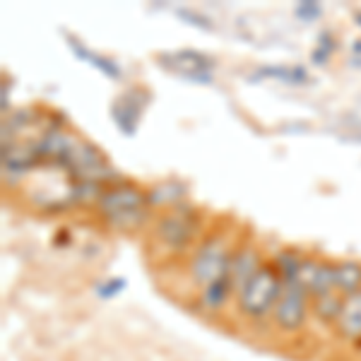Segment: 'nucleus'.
Here are the masks:
<instances>
[{"instance_id": "nucleus-9", "label": "nucleus", "mask_w": 361, "mask_h": 361, "mask_svg": "<svg viewBox=\"0 0 361 361\" xmlns=\"http://www.w3.org/2000/svg\"><path fill=\"white\" fill-rule=\"evenodd\" d=\"M342 299H345V296H340V294L320 296V299H316V304H313V308H316V316L320 320H325V323L335 325L337 316H340V308H342Z\"/></svg>"}, {"instance_id": "nucleus-2", "label": "nucleus", "mask_w": 361, "mask_h": 361, "mask_svg": "<svg viewBox=\"0 0 361 361\" xmlns=\"http://www.w3.org/2000/svg\"><path fill=\"white\" fill-rule=\"evenodd\" d=\"M229 267H231V255L226 250L224 241L219 236H209L193 255L190 277L205 292L209 287L229 282Z\"/></svg>"}, {"instance_id": "nucleus-1", "label": "nucleus", "mask_w": 361, "mask_h": 361, "mask_svg": "<svg viewBox=\"0 0 361 361\" xmlns=\"http://www.w3.org/2000/svg\"><path fill=\"white\" fill-rule=\"evenodd\" d=\"M282 275L270 265H263L246 287L238 294V308L248 318H265L267 313L275 311L279 294H282Z\"/></svg>"}, {"instance_id": "nucleus-3", "label": "nucleus", "mask_w": 361, "mask_h": 361, "mask_svg": "<svg viewBox=\"0 0 361 361\" xmlns=\"http://www.w3.org/2000/svg\"><path fill=\"white\" fill-rule=\"evenodd\" d=\"M145 193H140L133 185H116L99 197V207L116 226L133 229L145 217Z\"/></svg>"}, {"instance_id": "nucleus-8", "label": "nucleus", "mask_w": 361, "mask_h": 361, "mask_svg": "<svg viewBox=\"0 0 361 361\" xmlns=\"http://www.w3.org/2000/svg\"><path fill=\"white\" fill-rule=\"evenodd\" d=\"M335 272H337V292L342 296L361 292V265L359 263H354V260H342V263H335Z\"/></svg>"}, {"instance_id": "nucleus-4", "label": "nucleus", "mask_w": 361, "mask_h": 361, "mask_svg": "<svg viewBox=\"0 0 361 361\" xmlns=\"http://www.w3.org/2000/svg\"><path fill=\"white\" fill-rule=\"evenodd\" d=\"M282 282H284V287H282V294H279V301H277L275 311H272V316H275V323L279 328L287 330V333H294V330H299L301 325H304L306 313H308V296L311 294L301 287V282L294 275L282 277Z\"/></svg>"}, {"instance_id": "nucleus-7", "label": "nucleus", "mask_w": 361, "mask_h": 361, "mask_svg": "<svg viewBox=\"0 0 361 361\" xmlns=\"http://www.w3.org/2000/svg\"><path fill=\"white\" fill-rule=\"evenodd\" d=\"M195 234V219L190 214H180V212H171L166 214V219H161L159 226V236L164 238L171 246H183L188 243Z\"/></svg>"}, {"instance_id": "nucleus-5", "label": "nucleus", "mask_w": 361, "mask_h": 361, "mask_svg": "<svg viewBox=\"0 0 361 361\" xmlns=\"http://www.w3.org/2000/svg\"><path fill=\"white\" fill-rule=\"evenodd\" d=\"M335 330L349 342H361V292L342 299L340 316L335 320Z\"/></svg>"}, {"instance_id": "nucleus-6", "label": "nucleus", "mask_w": 361, "mask_h": 361, "mask_svg": "<svg viewBox=\"0 0 361 361\" xmlns=\"http://www.w3.org/2000/svg\"><path fill=\"white\" fill-rule=\"evenodd\" d=\"M260 258L253 248H243L238 250L236 255H231V267H229V284H231V292L236 296L241 294V289L246 287L250 282V277L260 270Z\"/></svg>"}]
</instances>
